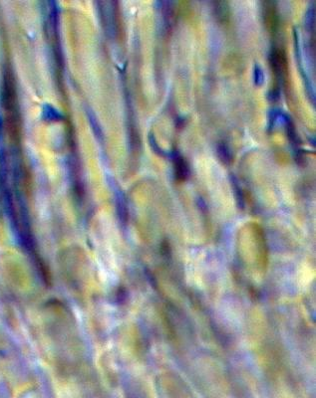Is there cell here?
<instances>
[{
  "mask_svg": "<svg viewBox=\"0 0 316 398\" xmlns=\"http://www.w3.org/2000/svg\"><path fill=\"white\" fill-rule=\"evenodd\" d=\"M270 62H271V69L278 81L286 84L288 81V61L286 57V53L282 49L273 48L270 55Z\"/></svg>",
  "mask_w": 316,
  "mask_h": 398,
  "instance_id": "cell-1",
  "label": "cell"
},
{
  "mask_svg": "<svg viewBox=\"0 0 316 398\" xmlns=\"http://www.w3.org/2000/svg\"><path fill=\"white\" fill-rule=\"evenodd\" d=\"M294 51H295V57L297 59V64L299 67V71H300V74H301V77L304 81V85H305V90H306V93L310 99V102L314 105L315 104V92H314V89L313 86L311 84V80L309 79V77L307 76L306 72H305V69L303 67L302 64V56H301V48H300V45H299V39H298V33H297V29L294 28Z\"/></svg>",
  "mask_w": 316,
  "mask_h": 398,
  "instance_id": "cell-2",
  "label": "cell"
},
{
  "mask_svg": "<svg viewBox=\"0 0 316 398\" xmlns=\"http://www.w3.org/2000/svg\"><path fill=\"white\" fill-rule=\"evenodd\" d=\"M264 20L266 26L271 31V33H275L279 24V16L275 6V2L273 1H266L264 2Z\"/></svg>",
  "mask_w": 316,
  "mask_h": 398,
  "instance_id": "cell-3",
  "label": "cell"
},
{
  "mask_svg": "<svg viewBox=\"0 0 316 398\" xmlns=\"http://www.w3.org/2000/svg\"><path fill=\"white\" fill-rule=\"evenodd\" d=\"M174 164L176 178L179 181H186L191 176V168L187 159L177 154L174 155Z\"/></svg>",
  "mask_w": 316,
  "mask_h": 398,
  "instance_id": "cell-4",
  "label": "cell"
},
{
  "mask_svg": "<svg viewBox=\"0 0 316 398\" xmlns=\"http://www.w3.org/2000/svg\"><path fill=\"white\" fill-rule=\"evenodd\" d=\"M213 10L216 19L220 23H226L229 20L230 10L229 5L226 1H216L213 2Z\"/></svg>",
  "mask_w": 316,
  "mask_h": 398,
  "instance_id": "cell-5",
  "label": "cell"
},
{
  "mask_svg": "<svg viewBox=\"0 0 316 398\" xmlns=\"http://www.w3.org/2000/svg\"><path fill=\"white\" fill-rule=\"evenodd\" d=\"M282 121L284 122L285 124V129H286V134L289 138V141L292 143V145L294 146L295 148L297 146H300L301 145V139L298 135V133L296 132V129H295V125H294V121L293 119L291 118L289 115L283 112V117H282Z\"/></svg>",
  "mask_w": 316,
  "mask_h": 398,
  "instance_id": "cell-6",
  "label": "cell"
},
{
  "mask_svg": "<svg viewBox=\"0 0 316 398\" xmlns=\"http://www.w3.org/2000/svg\"><path fill=\"white\" fill-rule=\"evenodd\" d=\"M217 155L219 159L224 163L225 165H230L232 162V154L227 146V144L225 141H220L217 145Z\"/></svg>",
  "mask_w": 316,
  "mask_h": 398,
  "instance_id": "cell-7",
  "label": "cell"
},
{
  "mask_svg": "<svg viewBox=\"0 0 316 398\" xmlns=\"http://www.w3.org/2000/svg\"><path fill=\"white\" fill-rule=\"evenodd\" d=\"M315 2H312L308 6L304 16L305 29L310 34H314L315 32Z\"/></svg>",
  "mask_w": 316,
  "mask_h": 398,
  "instance_id": "cell-8",
  "label": "cell"
},
{
  "mask_svg": "<svg viewBox=\"0 0 316 398\" xmlns=\"http://www.w3.org/2000/svg\"><path fill=\"white\" fill-rule=\"evenodd\" d=\"M230 182H231V185H232V188L234 190V194H235V197L236 200L239 202V205L244 208V193H243V189L240 185V182L238 180V178L234 177L233 175H230Z\"/></svg>",
  "mask_w": 316,
  "mask_h": 398,
  "instance_id": "cell-9",
  "label": "cell"
},
{
  "mask_svg": "<svg viewBox=\"0 0 316 398\" xmlns=\"http://www.w3.org/2000/svg\"><path fill=\"white\" fill-rule=\"evenodd\" d=\"M266 81V76H265V72L262 70V68L259 66L257 63L254 64L253 66V82H254V85L257 86V87H260L264 85Z\"/></svg>",
  "mask_w": 316,
  "mask_h": 398,
  "instance_id": "cell-10",
  "label": "cell"
},
{
  "mask_svg": "<svg viewBox=\"0 0 316 398\" xmlns=\"http://www.w3.org/2000/svg\"><path fill=\"white\" fill-rule=\"evenodd\" d=\"M283 117V111L278 110V109H272L269 113V129L272 130L277 123L278 120L282 121Z\"/></svg>",
  "mask_w": 316,
  "mask_h": 398,
  "instance_id": "cell-11",
  "label": "cell"
}]
</instances>
